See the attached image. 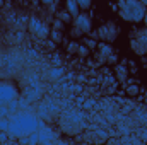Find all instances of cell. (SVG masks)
<instances>
[{
	"label": "cell",
	"instance_id": "obj_1",
	"mask_svg": "<svg viewBox=\"0 0 147 145\" xmlns=\"http://www.w3.org/2000/svg\"><path fill=\"white\" fill-rule=\"evenodd\" d=\"M10 126H9V137L10 138H22L29 133H34L39 128H43V121L31 111H17L10 114Z\"/></svg>",
	"mask_w": 147,
	"mask_h": 145
},
{
	"label": "cell",
	"instance_id": "obj_2",
	"mask_svg": "<svg viewBox=\"0 0 147 145\" xmlns=\"http://www.w3.org/2000/svg\"><path fill=\"white\" fill-rule=\"evenodd\" d=\"M118 5V15L127 21V22H140L144 21V15H146V7L139 2V0H123Z\"/></svg>",
	"mask_w": 147,
	"mask_h": 145
},
{
	"label": "cell",
	"instance_id": "obj_3",
	"mask_svg": "<svg viewBox=\"0 0 147 145\" xmlns=\"http://www.w3.org/2000/svg\"><path fill=\"white\" fill-rule=\"evenodd\" d=\"M58 125L60 128L65 132V133H79L86 123H84V113L77 111V109H65L60 113V118H58Z\"/></svg>",
	"mask_w": 147,
	"mask_h": 145
},
{
	"label": "cell",
	"instance_id": "obj_4",
	"mask_svg": "<svg viewBox=\"0 0 147 145\" xmlns=\"http://www.w3.org/2000/svg\"><path fill=\"white\" fill-rule=\"evenodd\" d=\"M91 29H92V21H91V17H89L87 14L80 12V14L74 19V28L70 29V34H72L74 38H79V36H82V34L91 33Z\"/></svg>",
	"mask_w": 147,
	"mask_h": 145
},
{
	"label": "cell",
	"instance_id": "obj_5",
	"mask_svg": "<svg viewBox=\"0 0 147 145\" xmlns=\"http://www.w3.org/2000/svg\"><path fill=\"white\" fill-rule=\"evenodd\" d=\"M17 97H19L17 87L7 80H0V106H7L17 101Z\"/></svg>",
	"mask_w": 147,
	"mask_h": 145
},
{
	"label": "cell",
	"instance_id": "obj_6",
	"mask_svg": "<svg viewBox=\"0 0 147 145\" xmlns=\"http://www.w3.org/2000/svg\"><path fill=\"white\" fill-rule=\"evenodd\" d=\"M130 48L139 56L147 55V28H144V29H140V31L135 33V36L132 38V41H130Z\"/></svg>",
	"mask_w": 147,
	"mask_h": 145
},
{
	"label": "cell",
	"instance_id": "obj_7",
	"mask_svg": "<svg viewBox=\"0 0 147 145\" xmlns=\"http://www.w3.org/2000/svg\"><path fill=\"white\" fill-rule=\"evenodd\" d=\"M96 34L101 38V41L103 43H113L116 38H118V34H120V28H118V24H115V22H106V24H103L98 31H96Z\"/></svg>",
	"mask_w": 147,
	"mask_h": 145
},
{
	"label": "cell",
	"instance_id": "obj_8",
	"mask_svg": "<svg viewBox=\"0 0 147 145\" xmlns=\"http://www.w3.org/2000/svg\"><path fill=\"white\" fill-rule=\"evenodd\" d=\"M28 28H29V31H31V34H34V36L41 38V39H45L46 36H50V28L39 19L36 15H31L29 19H28Z\"/></svg>",
	"mask_w": 147,
	"mask_h": 145
},
{
	"label": "cell",
	"instance_id": "obj_9",
	"mask_svg": "<svg viewBox=\"0 0 147 145\" xmlns=\"http://www.w3.org/2000/svg\"><path fill=\"white\" fill-rule=\"evenodd\" d=\"M43 97V89L39 84H33V85H26L22 89V99L26 103H38Z\"/></svg>",
	"mask_w": 147,
	"mask_h": 145
},
{
	"label": "cell",
	"instance_id": "obj_10",
	"mask_svg": "<svg viewBox=\"0 0 147 145\" xmlns=\"http://www.w3.org/2000/svg\"><path fill=\"white\" fill-rule=\"evenodd\" d=\"M63 73H65V68H63L62 65H55V67H50V68L45 72V79H46L48 82H58Z\"/></svg>",
	"mask_w": 147,
	"mask_h": 145
},
{
	"label": "cell",
	"instance_id": "obj_11",
	"mask_svg": "<svg viewBox=\"0 0 147 145\" xmlns=\"http://www.w3.org/2000/svg\"><path fill=\"white\" fill-rule=\"evenodd\" d=\"M38 137H39V144L50 145L51 140H55V132L50 126H43V128L38 130Z\"/></svg>",
	"mask_w": 147,
	"mask_h": 145
},
{
	"label": "cell",
	"instance_id": "obj_12",
	"mask_svg": "<svg viewBox=\"0 0 147 145\" xmlns=\"http://www.w3.org/2000/svg\"><path fill=\"white\" fill-rule=\"evenodd\" d=\"M98 50H99L98 60H101V62H108V58L115 53V51H113V48H111L108 43H99V44H98Z\"/></svg>",
	"mask_w": 147,
	"mask_h": 145
},
{
	"label": "cell",
	"instance_id": "obj_13",
	"mask_svg": "<svg viewBox=\"0 0 147 145\" xmlns=\"http://www.w3.org/2000/svg\"><path fill=\"white\" fill-rule=\"evenodd\" d=\"M34 114H36V116L39 118V119H41V121H45V119H50L53 113L48 109V106H46L45 103H41V104L38 106V109H36V113H34Z\"/></svg>",
	"mask_w": 147,
	"mask_h": 145
},
{
	"label": "cell",
	"instance_id": "obj_14",
	"mask_svg": "<svg viewBox=\"0 0 147 145\" xmlns=\"http://www.w3.org/2000/svg\"><path fill=\"white\" fill-rule=\"evenodd\" d=\"M21 80H22L24 87L26 85H33V84H39L38 73H33V72H28V73H24V75H21Z\"/></svg>",
	"mask_w": 147,
	"mask_h": 145
},
{
	"label": "cell",
	"instance_id": "obj_15",
	"mask_svg": "<svg viewBox=\"0 0 147 145\" xmlns=\"http://www.w3.org/2000/svg\"><path fill=\"white\" fill-rule=\"evenodd\" d=\"M65 10L70 14L72 19H75V17L80 14V9H79V5H77V0H69V2L65 3Z\"/></svg>",
	"mask_w": 147,
	"mask_h": 145
},
{
	"label": "cell",
	"instance_id": "obj_16",
	"mask_svg": "<svg viewBox=\"0 0 147 145\" xmlns=\"http://www.w3.org/2000/svg\"><path fill=\"white\" fill-rule=\"evenodd\" d=\"M127 75H128V68L125 65H118L116 67V77H118L120 82H125L127 80Z\"/></svg>",
	"mask_w": 147,
	"mask_h": 145
},
{
	"label": "cell",
	"instance_id": "obj_17",
	"mask_svg": "<svg viewBox=\"0 0 147 145\" xmlns=\"http://www.w3.org/2000/svg\"><path fill=\"white\" fill-rule=\"evenodd\" d=\"M57 19H58L60 22H69L72 17H70V14H69L67 10H58V12H57Z\"/></svg>",
	"mask_w": 147,
	"mask_h": 145
},
{
	"label": "cell",
	"instance_id": "obj_18",
	"mask_svg": "<svg viewBox=\"0 0 147 145\" xmlns=\"http://www.w3.org/2000/svg\"><path fill=\"white\" fill-rule=\"evenodd\" d=\"M50 36H51V41H53V43H62V41H63L62 31H55V29H53V31L50 33Z\"/></svg>",
	"mask_w": 147,
	"mask_h": 145
},
{
	"label": "cell",
	"instance_id": "obj_19",
	"mask_svg": "<svg viewBox=\"0 0 147 145\" xmlns=\"http://www.w3.org/2000/svg\"><path fill=\"white\" fill-rule=\"evenodd\" d=\"M9 126H10V119L9 118H0V132L9 133Z\"/></svg>",
	"mask_w": 147,
	"mask_h": 145
},
{
	"label": "cell",
	"instance_id": "obj_20",
	"mask_svg": "<svg viewBox=\"0 0 147 145\" xmlns=\"http://www.w3.org/2000/svg\"><path fill=\"white\" fill-rule=\"evenodd\" d=\"M77 5H79V9L80 10H87V9H91V0H77Z\"/></svg>",
	"mask_w": 147,
	"mask_h": 145
},
{
	"label": "cell",
	"instance_id": "obj_21",
	"mask_svg": "<svg viewBox=\"0 0 147 145\" xmlns=\"http://www.w3.org/2000/svg\"><path fill=\"white\" fill-rule=\"evenodd\" d=\"M139 91H140V89H139V85H134V84H132V85H127V92H128L130 96H137V94H139Z\"/></svg>",
	"mask_w": 147,
	"mask_h": 145
},
{
	"label": "cell",
	"instance_id": "obj_22",
	"mask_svg": "<svg viewBox=\"0 0 147 145\" xmlns=\"http://www.w3.org/2000/svg\"><path fill=\"white\" fill-rule=\"evenodd\" d=\"M84 46H86L87 50H92V48H98V43H96L94 39H86V41H84Z\"/></svg>",
	"mask_w": 147,
	"mask_h": 145
},
{
	"label": "cell",
	"instance_id": "obj_23",
	"mask_svg": "<svg viewBox=\"0 0 147 145\" xmlns=\"http://www.w3.org/2000/svg\"><path fill=\"white\" fill-rule=\"evenodd\" d=\"M77 55H80V56H87L89 55V50L84 46V44H79V50H77Z\"/></svg>",
	"mask_w": 147,
	"mask_h": 145
},
{
	"label": "cell",
	"instance_id": "obj_24",
	"mask_svg": "<svg viewBox=\"0 0 147 145\" xmlns=\"http://www.w3.org/2000/svg\"><path fill=\"white\" fill-rule=\"evenodd\" d=\"M67 50H69V53H75V55H77V50H79V43L72 41V43L67 46Z\"/></svg>",
	"mask_w": 147,
	"mask_h": 145
},
{
	"label": "cell",
	"instance_id": "obj_25",
	"mask_svg": "<svg viewBox=\"0 0 147 145\" xmlns=\"http://www.w3.org/2000/svg\"><path fill=\"white\" fill-rule=\"evenodd\" d=\"M9 140H10V137H9V133H7V132H0V145L7 144Z\"/></svg>",
	"mask_w": 147,
	"mask_h": 145
},
{
	"label": "cell",
	"instance_id": "obj_26",
	"mask_svg": "<svg viewBox=\"0 0 147 145\" xmlns=\"http://www.w3.org/2000/svg\"><path fill=\"white\" fill-rule=\"evenodd\" d=\"M62 28H63V22H60L58 19H55L53 21V29L55 31H62Z\"/></svg>",
	"mask_w": 147,
	"mask_h": 145
},
{
	"label": "cell",
	"instance_id": "obj_27",
	"mask_svg": "<svg viewBox=\"0 0 147 145\" xmlns=\"http://www.w3.org/2000/svg\"><path fill=\"white\" fill-rule=\"evenodd\" d=\"M128 67H130V72H137V65H135V63H134V62H128Z\"/></svg>",
	"mask_w": 147,
	"mask_h": 145
},
{
	"label": "cell",
	"instance_id": "obj_28",
	"mask_svg": "<svg viewBox=\"0 0 147 145\" xmlns=\"http://www.w3.org/2000/svg\"><path fill=\"white\" fill-rule=\"evenodd\" d=\"M3 145H19V144H16V142H10V140H9L7 144H3Z\"/></svg>",
	"mask_w": 147,
	"mask_h": 145
},
{
	"label": "cell",
	"instance_id": "obj_29",
	"mask_svg": "<svg viewBox=\"0 0 147 145\" xmlns=\"http://www.w3.org/2000/svg\"><path fill=\"white\" fill-rule=\"evenodd\" d=\"M144 22H146V26H147V10H146V15H144Z\"/></svg>",
	"mask_w": 147,
	"mask_h": 145
},
{
	"label": "cell",
	"instance_id": "obj_30",
	"mask_svg": "<svg viewBox=\"0 0 147 145\" xmlns=\"http://www.w3.org/2000/svg\"><path fill=\"white\" fill-rule=\"evenodd\" d=\"M55 145H67V144H63V142H57Z\"/></svg>",
	"mask_w": 147,
	"mask_h": 145
},
{
	"label": "cell",
	"instance_id": "obj_31",
	"mask_svg": "<svg viewBox=\"0 0 147 145\" xmlns=\"http://www.w3.org/2000/svg\"><path fill=\"white\" fill-rule=\"evenodd\" d=\"M146 101H147V97H146Z\"/></svg>",
	"mask_w": 147,
	"mask_h": 145
}]
</instances>
